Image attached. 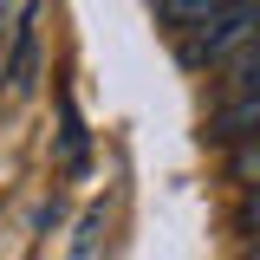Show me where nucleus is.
I'll return each instance as SVG.
<instances>
[{"label": "nucleus", "mask_w": 260, "mask_h": 260, "mask_svg": "<svg viewBox=\"0 0 260 260\" xmlns=\"http://www.w3.org/2000/svg\"><path fill=\"white\" fill-rule=\"evenodd\" d=\"M7 98H26L32 78H39V0H26L20 13V32H13V52H7Z\"/></svg>", "instance_id": "2"}, {"label": "nucleus", "mask_w": 260, "mask_h": 260, "mask_svg": "<svg viewBox=\"0 0 260 260\" xmlns=\"http://www.w3.org/2000/svg\"><path fill=\"white\" fill-rule=\"evenodd\" d=\"M221 7H241V0H156V13L169 26H202V20L221 13Z\"/></svg>", "instance_id": "5"}, {"label": "nucleus", "mask_w": 260, "mask_h": 260, "mask_svg": "<svg viewBox=\"0 0 260 260\" xmlns=\"http://www.w3.org/2000/svg\"><path fill=\"white\" fill-rule=\"evenodd\" d=\"M247 46H260V0L221 7V13H208L202 26H189L182 46H176V59L189 65V72H208V65H234Z\"/></svg>", "instance_id": "1"}, {"label": "nucleus", "mask_w": 260, "mask_h": 260, "mask_svg": "<svg viewBox=\"0 0 260 260\" xmlns=\"http://www.w3.org/2000/svg\"><path fill=\"white\" fill-rule=\"evenodd\" d=\"M228 72H234V98H260V46H247Z\"/></svg>", "instance_id": "6"}, {"label": "nucleus", "mask_w": 260, "mask_h": 260, "mask_svg": "<svg viewBox=\"0 0 260 260\" xmlns=\"http://www.w3.org/2000/svg\"><path fill=\"white\" fill-rule=\"evenodd\" d=\"M241 260H260V247H247V254H241Z\"/></svg>", "instance_id": "8"}, {"label": "nucleus", "mask_w": 260, "mask_h": 260, "mask_svg": "<svg viewBox=\"0 0 260 260\" xmlns=\"http://www.w3.org/2000/svg\"><path fill=\"white\" fill-rule=\"evenodd\" d=\"M228 176H234L241 189H260V130L241 137V143H228Z\"/></svg>", "instance_id": "4"}, {"label": "nucleus", "mask_w": 260, "mask_h": 260, "mask_svg": "<svg viewBox=\"0 0 260 260\" xmlns=\"http://www.w3.org/2000/svg\"><path fill=\"white\" fill-rule=\"evenodd\" d=\"M59 156H65L72 176H85V169H91V137H85V117H78L72 91H59Z\"/></svg>", "instance_id": "3"}, {"label": "nucleus", "mask_w": 260, "mask_h": 260, "mask_svg": "<svg viewBox=\"0 0 260 260\" xmlns=\"http://www.w3.org/2000/svg\"><path fill=\"white\" fill-rule=\"evenodd\" d=\"M234 221H241V234H247V241L260 247V189H247V195H241V208H234Z\"/></svg>", "instance_id": "7"}]
</instances>
